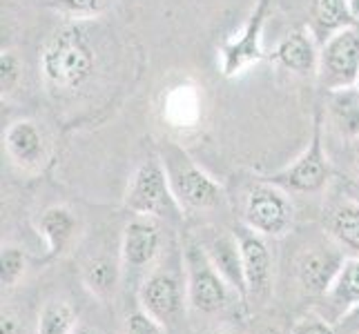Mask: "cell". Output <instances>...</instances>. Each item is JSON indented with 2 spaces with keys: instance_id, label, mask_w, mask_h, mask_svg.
<instances>
[{
  "instance_id": "cell-5",
  "label": "cell",
  "mask_w": 359,
  "mask_h": 334,
  "mask_svg": "<svg viewBox=\"0 0 359 334\" xmlns=\"http://www.w3.org/2000/svg\"><path fill=\"white\" fill-rule=\"evenodd\" d=\"M324 109L317 107L311 143L290 165L272 172L266 181L294 194H317L326 188L330 181V163L324 150Z\"/></svg>"
},
{
  "instance_id": "cell-7",
  "label": "cell",
  "mask_w": 359,
  "mask_h": 334,
  "mask_svg": "<svg viewBox=\"0 0 359 334\" xmlns=\"http://www.w3.org/2000/svg\"><path fill=\"white\" fill-rule=\"evenodd\" d=\"M272 0H255L250 16L243 22V27L228 39L219 49L221 74L226 78H237L252 65L262 63L264 54V32L270 16Z\"/></svg>"
},
{
  "instance_id": "cell-24",
  "label": "cell",
  "mask_w": 359,
  "mask_h": 334,
  "mask_svg": "<svg viewBox=\"0 0 359 334\" xmlns=\"http://www.w3.org/2000/svg\"><path fill=\"white\" fill-rule=\"evenodd\" d=\"M47 5L67 20L81 22L103 16L109 9V0H47Z\"/></svg>"
},
{
  "instance_id": "cell-27",
  "label": "cell",
  "mask_w": 359,
  "mask_h": 334,
  "mask_svg": "<svg viewBox=\"0 0 359 334\" xmlns=\"http://www.w3.org/2000/svg\"><path fill=\"white\" fill-rule=\"evenodd\" d=\"M20 81V60L14 52H3L0 56V90L5 94H11L16 90Z\"/></svg>"
},
{
  "instance_id": "cell-14",
  "label": "cell",
  "mask_w": 359,
  "mask_h": 334,
  "mask_svg": "<svg viewBox=\"0 0 359 334\" xmlns=\"http://www.w3.org/2000/svg\"><path fill=\"white\" fill-rule=\"evenodd\" d=\"M161 118L177 134H194L203 123V92L192 81H179L163 92Z\"/></svg>"
},
{
  "instance_id": "cell-28",
  "label": "cell",
  "mask_w": 359,
  "mask_h": 334,
  "mask_svg": "<svg viewBox=\"0 0 359 334\" xmlns=\"http://www.w3.org/2000/svg\"><path fill=\"white\" fill-rule=\"evenodd\" d=\"M290 334H337V332H335V328H332L330 319L308 314V316L297 321Z\"/></svg>"
},
{
  "instance_id": "cell-10",
  "label": "cell",
  "mask_w": 359,
  "mask_h": 334,
  "mask_svg": "<svg viewBox=\"0 0 359 334\" xmlns=\"http://www.w3.org/2000/svg\"><path fill=\"white\" fill-rule=\"evenodd\" d=\"M163 252V230L161 221L150 216H134L121 237L123 270H147Z\"/></svg>"
},
{
  "instance_id": "cell-21",
  "label": "cell",
  "mask_w": 359,
  "mask_h": 334,
  "mask_svg": "<svg viewBox=\"0 0 359 334\" xmlns=\"http://www.w3.org/2000/svg\"><path fill=\"white\" fill-rule=\"evenodd\" d=\"M121 274H123L121 258L116 261V258H112L109 254L90 256L81 270V279H83L85 290H88L94 299L103 301V303L112 301L116 296V290L121 286Z\"/></svg>"
},
{
  "instance_id": "cell-31",
  "label": "cell",
  "mask_w": 359,
  "mask_h": 334,
  "mask_svg": "<svg viewBox=\"0 0 359 334\" xmlns=\"http://www.w3.org/2000/svg\"><path fill=\"white\" fill-rule=\"evenodd\" d=\"M72 334H101V330H96L92 326H85V323H79L76 328H74Z\"/></svg>"
},
{
  "instance_id": "cell-2",
  "label": "cell",
  "mask_w": 359,
  "mask_h": 334,
  "mask_svg": "<svg viewBox=\"0 0 359 334\" xmlns=\"http://www.w3.org/2000/svg\"><path fill=\"white\" fill-rule=\"evenodd\" d=\"M158 158L183 212H208L224 205L226 192L221 183L196 165L181 145L165 143Z\"/></svg>"
},
{
  "instance_id": "cell-20",
  "label": "cell",
  "mask_w": 359,
  "mask_h": 334,
  "mask_svg": "<svg viewBox=\"0 0 359 334\" xmlns=\"http://www.w3.org/2000/svg\"><path fill=\"white\" fill-rule=\"evenodd\" d=\"M332 319L351 316L359 307V256H348L341 263L335 281L324 294Z\"/></svg>"
},
{
  "instance_id": "cell-4",
  "label": "cell",
  "mask_w": 359,
  "mask_h": 334,
  "mask_svg": "<svg viewBox=\"0 0 359 334\" xmlns=\"http://www.w3.org/2000/svg\"><path fill=\"white\" fill-rule=\"evenodd\" d=\"M123 203L134 216H150L158 221H179L183 216L161 158H150L134 169Z\"/></svg>"
},
{
  "instance_id": "cell-11",
  "label": "cell",
  "mask_w": 359,
  "mask_h": 334,
  "mask_svg": "<svg viewBox=\"0 0 359 334\" xmlns=\"http://www.w3.org/2000/svg\"><path fill=\"white\" fill-rule=\"evenodd\" d=\"M344 261L337 245H311L294 258V279L306 294L324 296Z\"/></svg>"
},
{
  "instance_id": "cell-8",
  "label": "cell",
  "mask_w": 359,
  "mask_h": 334,
  "mask_svg": "<svg viewBox=\"0 0 359 334\" xmlns=\"http://www.w3.org/2000/svg\"><path fill=\"white\" fill-rule=\"evenodd\" d=\"M317 81L326 92L359 83V22L337 32L319 47Z\"/></svg>"
},
{
  "instance_id": "cell-30",
  "label": "cell",
  "mask_w": 359,
  "mask_h": 334,
  "mask_svg": "<svg viewBox=\"0 0 359 334\" xmlns=\"http://www.w3.org/2000/svg\"><path fill=\"white\" fill-rule=\"evenodd\" d=\"M255 334H286V330H283L281 326L277 323H268V326H262Z\"/></svg>"
},
{
  "instance_id": "cell-12",
  "label": "cell",
  "mask_w": 359,
  "mask_h": 334,
  "mask_svg": "<svg viewBox=\"0 0 359 334\" xmlns=\"http://www.w3.org/2000/svg\"><path fill=\"white\" fill-rule=\"evenodd\" d=\"M201 247L205 250L208 258L219 270V274L226 279L232 292L239 296L241 303L248 301V288H245V274H243V256L237 232L226 230H203L199 239Z\"/></svg>"
},
{
  "instance_id": "cell-19",
  "label": "cell",
  "mask_w": 359,
  "mask_h": 334,
  "mask_svg": "<svg viewBox=\"0 0 359 334\" xmlns=\"http://www.w3.org/2000/svg\"><path fill=\"white\" fill-rule=\"evenodd\" d=\"M355 22H359V18L353 14L348 0H311L308 29L315 36L319 47L328 39H332L337 32L351 27Z\"/></svg>"
},
{
  "instance_id": "cell-16",
  "label": "cell",
  "mask_w": 359,
  "mask_h": 334,
  "mask_svg": "<svg viewBox=\"0 0 359 334\" xmlns=\"http://www.w3.org/2000/svg\"><path fill=\"white\" fill-rule=\"evenodd\" d=\"M272 58L277 60V65L283 69H288L292 74H317L319 67V43L315 41V36L311 29H294L283 39Z\"/></svg>"
},
{
  "instance_id": "cell-36",
  "label": "cell",
  "mask_w": 359,
  "mask_h": 334,
  "mask_svg": "<svg viewBox=\"0 0 359 334\" xmlns=\"http://www.w3.org/2000/svg\"><path fill=\"white\" fill-rule=\"evenodd\" d=\"M357 88H359V83H357Z\"/></svg>"
},
{
  "instance_id": "cell-15",
  "label": "cell",
  "mask_w": 359,
  "mask_h": 334,
  "mask_svg": "<svg viewBox=\"0 0 359 334\" xmlns=\"http://www.w3.org/2000/svg\"><path fill=\"white\" fill-rule=\"evenodd\" d=\"M5 152L22 172H39L47 163L49 147L45 132L36 120H14L5 132Z\"/></svg>"
},
{
  "instance_id": "cell-17",
  "label": "cell",
  "mask_w": 359,
  "mask_h": 334,
  "mask_svg": "<svg viewBox=\"0 0 359 334\" xmlns=\"http://www.w3.org/2000/svg\"><path fill=\"white\" fill-rule=\"evenodd\" d=\"M326 123L339 139L359 141V88H341L326 92Z\"/></svg>"
},
{
  "instance_id": "cell-22",
  "label": "cell",
  "mask_w": 359,
  "mask_h": 334,
  "mask_svg": "<svg viewBox=\"0 0 359 334\" xmlns=\"http://www.w3.org/2000/svg\"><path fill=\"white\" fill-rule=\"evenodd\" d=\"M326 232L341 252L359 256V203L344 199L332 205L326 214Z\"/></svg>"
},
{
  "instance_id": "cell-26",
  "label": "cell",
  "mask_w": 359,
  "mask_h": 334,
  "mask_svg": "<svg viewBox=\"0 0 359 334\" xmlns=\"http://www.w3.org/2000/svg\"><path fill=\"white\" fill-rule=\"evenodd\" d=\"M121 334H168V328L161 323V321H156L152 314H147L139 307L136 312L126 316Z\"/></svg>"
},
{
  "instance_id": "cell-3",
  "label": "cell",
  "mask_w": 359,
  "mask_h": 334,
  "mask_svg": "<svg viewBox=\"0 0 359 334\" xmlns=\"http://www.w3.org/2000/svg\"><path fill=\"white\" fill-rule=\"evenodd\" d=\"M183 274L185 290H188V305L201 314L224 312L232 301H241L219 270L208 258L205 250L196 239L183 245Z\"/></svg>"
},
{
  "instance_id": "cell-18",
  "label": "cell",
  "mask_w": 359,
  "mask_h": 334,
  "mask_svg": "<svg viewBox=\"0 0 359 334\" xmlns=\"http://www.w3.org/2000/svg\"><path fill=\"white\" fill-rule=\"evenodd\" d=\"M81 230L79 216L65 205H52L47 207L39 218V232L47 243L49 258L63 256L76 241V234Z\"/></svg>"
},
{
  "instance_id": "cell-33",
  "label": "cell",
  "mask_w": 359,
  "mask_h": 334,
  "mask_svg": "<svg viewBox=\"0 0 359 334\" xmlns=\"http://www.w3.org/2000/svg\"><path fill=\"white\" fill-rule=\"evenodd\" d=\"M355 174H357V181H359V154H357V160H355Z\"/></svg>"
},
{
  "instance_id": "cell-13",
  "label": "cell",
  "mask_w": 359,
  "mask_h": 334,
  "mask_svg": "<svg viewBox=\"0 0 359 334\" xmlns=\"http://www.w3.org/2000/svg\"><path fill=\"white\" fill-rule=\"evenodd\" d=\"M241 256H243V274L248 299L266 301L272 294V254L266 243V237L241 225L237 230Z\"/></svg>"
},
{
  "instance_id": "cell-25",
  "label": "cell",
  "mask_w": 359,
  "mask_h": 334,
  "mask_svg": "<svg viewBox=\"0 0 359 334\" xmlns=\"http://www.w3.org/2000/svg\"><path fill=\"white\" fill-rule=\"evenodd\" d=\"M27 272V254L18 245H5L0 254V283L5 290L16 288Z\"/></svg>"
},
{
  "instance_id": "cell-32",
  "label": "cell",
  "mask_w": 359,
  "mask_h": 334,
  "mask_svg": "<svg viewBox=\"0 0 359 334\" xmlns=\"http://www.w3.org/2000/svg\"><path fill=\"white\" fill-rule=\"evenodd\" d=\"M348 3H351V9H353V14L359 18V0H348Z\"/></svg>"
},
{
  "instance_id": "cell-1",
  "label": "cell",
  "mask_w": 359,
  "mask_h": 334,
  "mask_svg": "<svg viewBox=\"0 0 359 334\" xmlns=\"http://www.w3.org/2000/svg\"><path fill=\"white\" fill-rule=\"evenodd\" d=\"M96 54L79 22L54 29L41 49V76L49 94L69 96L83 90L94 76Z\"/></svg>"
},
{
  "instance_id": "cell-35",
  "label": "cell",
  "mask_w": 359,
  "mask_h": 334,
  "mask_svg": "<svg viewBox=\"0 0 359 334\" xmlns=\"http://www.w3.org/2000/svg\"><path fill=\"white\" fill-rule=\"evenodd\" d=\"M357 314H359V307H357V310H355V312H353L351 316H357Z\"/></svg>"
},
{
  "instance_id": "cell-29",
  "label": "cell",
  "mask_w": 359,
  "mask_h": 334,
  "mask_svg": "<svg viewBox=\"0 0 359 334\" xmlns=\"http://www.w3.org/2000/svg\"><path fill=\"white\" fill-rule=\"evenodd\" d=\"M25 323L16 310L3 307V321H0V334H22Z\"/></svg>"
},
{
  "instance_id": "cell-9",
  "label": "cell",
  "mask_w": 359,
  "mask_h": 334,
  "mask_svg": "<svg viewBox=\"0 0 359 334\" xmlns=\"http://www.w3.org/2000/svg\"><path fill=\"white\" fill-rule=\"evenodd\" d=\"M139 305L165 328L177 326L188 305L185 274L181 279V274L170 267H154L139 286Z\"/></svg>"
},
{
  "instance_id": "cell-6",
  "label": "cell",
  "mask_w": 359,
  "mask_h": 334,
  "mask_svg": "<svg viewBox=\"0 0 359 334\" xmlns=\"http://www.w3.org/2000/svg\"><path fill=\"white\" fill-rule=\"evenodd\" d=\"M241 221L245 228L266 239H279L288 234L294 221L292 201L279 185L262 179L245 192Z\"/></svg>"
},
{
  "instance_id": "cell-34",
  "label": "cell",
  "mask_w": 359,
  "mask_h": 334,
  "mask_svg": "<svg viewBox=\"0 0 359 334\" xmlns=\"http://www.w3.org/2000/svg\"><path fill=\"white\" fill-rule=\"evenodd\" d=\"M212 334H237V332H228V330H219V332H212Z\"/></svg>"
},
{
  "instance_id": "cell-23",
  "label": "cell",
  "mask_w": 359,
  "mask_h": 334,
  "mask_svg": "<svg viewBox=\"0 0 359 334\" xmlns=\"http://www.w3.org/2000/svg\"><path fill=\"white\" fill-rule=\"evenodd\" d=\"M76 326H79L76 310L67 301L52 299L41 307L36 334H72Z\"/></svg>"
}]
</instances>
